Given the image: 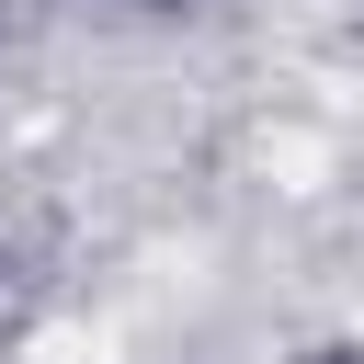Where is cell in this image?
<instances>
[{
	"label": "cell",
	"instance_id": "cell-1",
	"mask_svg": "<svg viewBox=\"0 0 364 364\" xmlns=\"http://www.w3.org/2000/svg\"><path fill=\"white\" fill-rule=\"evenodd\" d=\"M34 364H114V330H46Z\"/></svg>",
	"mask_w": 364,
	"mask_h": 364
}]
</instances>
